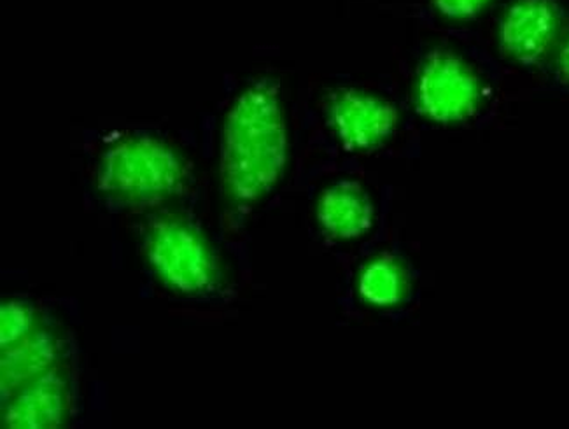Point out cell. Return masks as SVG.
<instances>
[{
	"instance_id": "1",
	"label": "cell",
	"mask_w": 569,
	"mask_h": 429,
	"mask_svg": "<svg viewBox=\"0 0 569 429\" xmlns=\"http://www.w3.org/2000/svg\"><path fill=\"white\" fill-rule=\"evenodd\" d=\"M286 163L281 102L269 87L246 91L228 116L223 137L224 182L242 202H254L276 184Z\"/></svg>"
},
{
	"instance_id": "2",
	"label": "cell",
	"mask_w": 569,
	"mask_h": 429,
	"mask_svg": "<svg viewBox=\"0 0 569 429\" xmlns=\"http://www.w3.org/2000/svg\"><path fill=\"white\" fill-rule=\"evenodd\" d=\"M479 79L462 60L450 53H435L422 67L417 102L429 120L458 123L479 106Z\"/></svg>"
},
{
	"instance_id": "3",
	"label": "cell",
	"mask_w": 569,
	"mask_h": 429,
	"mask_svg": "<svg viewBox=\"0 0 569 429\" xmlns=\"http://www.w3.org/2000/svg\"><path fill=\"white\" fill-rule=\"evenodd\" d=\"M178 163L166 148L141 141L118 148L111 154L106 179L108 188L137 200L160 199L176 184Z\"/></svg>"
},
{
	"instance_id": "4",
	"label": "cell",
	"mask_w": 569,
	"mask_h": 429,
	"mask_svg": "<svg viewBox=\"0 0 569 429\" xmlns=\"http://www.w3.org/2000/svg\"><path fill=\"white\" fill-rule=\"evenodd\" d=\"M151 258L161 276L182 291H199L212 282L214 265L202 240L181 225H163L151 240Z\"/></svg>"
},
{
	"instance_id": "5",
	"label": "cell",
	"mask_w": 569,
	"mask_h": 429,
	"mask_svg": "<svg viewBox=\"0 0 569 429\" xmlns=\"http://www.w3.org/2000/svg\"><path fill=\"white\" fill-rule=\"evenodd\" d=\"M557 33V13L550 0H519L508 9L499 41L508 57L537 63L550 50Z\"/></svg>"
},
{
	"instance_id": "6",
	"label": "cell",
	"mask_w": 569,
	"mask_h": 429,
	"mask_svg": "<svg viewBox=\"0 0 569 429\" xmlns=\"http://www.w3.org/2000/svg\"><path fill=\"white\" fill-rule=\"evenodd\" d=\"M331 118L343 144L351 149L376 148L391 136L398 120L388 102L358 91L335 97Z\"/></svg>"
},
{
	"instance_id": "7",
	"label": "cell",
	"mask_w": 569,
	"mask_h": 429,
	"mask_svg": "<svg viewBox=\"0 0 569 429\" xmlns=\"http://www.w3.org/2000/svg\"><path fill=\"white\" fill-rule=\"evenodd\" d=\"M371 206L361 188L342 182L331 188L319 202V219L322 227L337 237L361 236L370 228Z\"/></svg>"
},
{
	"instance_id": "8",
	"label": "cell",
	"mask_w": 569,
	"mask_h": 429,
	"mask_svg": "<svg viewBox=\"0 0 569 429\" xmlns=\"http://www.w3.org/2000/svg\"><path fill=\"white\" fill-rule=\"evenodd\" d=\"M62 410V392L54 377L39 380L33 389L18 398L8 416L9 425L26 428H44L53 426Z\"/></svg>"
},
{
	"instance_id": "9",
	"label": "cell",
	"mask_w": 569,
	"mask_h": 429,
	"mask_svg": "<svg viewBox=\"0 0 569 429\" xmlns=\"http://www.w3.org/2000/svg\"><path fill=\"white\" fill-rule=\"evenodd\" d=\"M53 359V346L50 339L46 337H33L26 340L18 349L9 352V359L4 358L2 368H4V385H21L23 380L30 379L36 373L41 372L42 368L48 367Z\"/></svg>"
},
{
	"instance_id": "10",
	"label": "cell",
	"mask_w": 569,
	"mask_h": 429,
	"mask_svg": "<svg viewBox=\"0 0 569 429\" xmlns=\"http://www.w3.org/2000/svg\"><path fill=\"white\" fill-rule=\"evenodd\" d=\"M361 293L373 303H392L400 298L401 276L395 265L376 263L361 279Z\"/></svg>"
},
{
	"instance_id": "11",
	"label": "cell",
	"mask_w": 569,
	"mask_h": 429,
	"mask_svg": "<svg viewBox=\"0 0 569 429\" xmlns=\"http://www.w3.org/2000/svg\"><path fill=\"white\" fill-rule=\"evenodd\" d=\"M30 318L21 306H6L2 310V346L21 339L29 331Z\"/></svg>"
},
{
	"instance_id": "12",
	"label": "cell",
	"mask_w": 569,
	"mask_h": 429,
	"mask_svg": "<svg viewBox=\"0 0 569 429\" xmlns=\"http://www.w3.org/2000/svg\"><path fill=\"white\" fill-rule=\"evenodd\" d=\"M487 0H433L435 8L449 18H471L480 13Z\"/></svg>"
},
{
	"instance_id": "13",
	"label": "cell",
	"mask_w": 569,
	"mask_h": 429,
	"mask_svg": "<svg viewBox=\"0 0 569 429\" xmlns=\"http://www.w3.org/2000/svg\"><path fill=\"white\" fill-rule=\"evenodd\" d=\"M557 71L561 76L562 81L569 84V39L562 46L561 53H559V60H557Z\"/></svg>"
}]
</instances>
